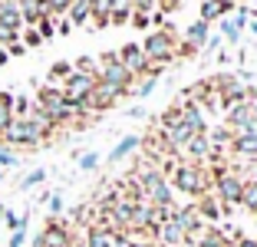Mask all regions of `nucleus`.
<instances>
[{
  "label": "nucleus",
  "mask_w": 257,
  "mask_h": 247,
  "mask_svg": "<svg viewBox=\"0 0 257 247\" xmlns=\"http://www.w3.org/2000/svg\"><path fill=\"white\" fill-rule=\"evenodd\" d=\"M168 175H172V185L178 188L182 195H188V198H201V195L211 191V172H208L204 165L182 162V158H178Z\"/></svg>",
  "instance_id": "1"
},
{
  "label": "nucleus",
  "mask_w": 257,
  "mask_h": 247,
  "mask_svg": "<svg viewBox=\"0 0 257 247\" xmlns=\"http://www.w3.org/2000/svg\"><path fill=\"white\" fill-rule=\"evenodd\" d=\"M145 53L149 66H165V63L175 60V50H178V40H175V30H152L145 37V43H139Z\"/></svg>",
  "instance_id": "2"
},
{
  "label": "nucleus",
  "mask_w": 257,
  "mask_h": 247,
  "mask_svg": "<svg viewBox=\"0 0 257 247\" xmlns=\"http://www.w3.org/2000/svg\"><path fill=\"white\" fill-rule=\"evenodd\" d=\"M0 145H7V149H37V145H43V135L27 119H10L7 129L0 132Z\"/></svg>",
  "instance_id": "3"
},
{
  "label": "nucleus",
  "mask_w": 257,
  "mask_h": 247,
  "mask_svg": "<svg viewBox=\"0 0 257 247\" xmlns=\"http://www.w3.org/2000/svg\"><path fill=\"white\" fill-rule=\"evenodd\" d=\"M96 76H89V73H69L66 79L60 82V92H63V99H66V102H73V105H83L86 99H89V92L96 89ZM86 112V109H83Z\"/></svg>",
  "instance_id": "4"
},
{
  "label": "nucleus",
  "mask_w": 257,
  "mask_h": 247,
  "mask_svg": "<svg viewBox=\"0 0 257 247\" xmlns=\"http://www.w3.org/2000/svg\"><path fill=\"white\" fill-rule=\"evenodd\" d=\"M99 82H109V86H115V89L125 96V92H132V82H136V76L128 73L125 66H122L119 60H112V63H99Z\"/></svg>",
  "instance_id": "5"
},
{
  "label": "nucleus",
  "mask_w": 257,
  "mask_h": 247,
  "mask_svg": "<svg viewBox=\"0 0 257 247\" xmlns=\"http://www.w3.org/2000/svg\"><path fill=\"white\" fill-rule=\"evenodd\" d=\"M119 99H122V92L115 89V86H109V82H96V89L89 92V99L83 102V109H86V115H89V112H106V109H112Z\"/></svg>",
  "instance_id": "6"
},
{
  "label": "nucleus",
  "mask_w": 257,
  "mask_h": 247,
  "mask_svg": "<svg viewBox=\"0 0 257 247\" xmlns=\"http://www.w3.org/2000/svg\"><path fill=\"white\" fill-rule=\"evenodd\" d=\"M119 63L128 69L132 76H149V60H145V53L139 43H125L119 50Z\"/></svg>",
  "instance_id": "7"
},
{
  "label": "nucleus",
  "mask_w": 257,
  "mask_h": 247,
  "mask_svg": "<svg viewBox=\"0 0 257 247\" xmlns=\"http://www.w3.org/2000/svg\"><path fill=\"white\" fill-rule=\"evenodd\" d=\"M155 244L159 247H185L188 244V234L175 224V217H168L165 224H159V231H155Z\"/></svg>",
  "instance_id": "8"
},
{
  "label": "nucleus",
  "mask_w": 257,
  "mask_h": 247,
  "mask_svg": "<svg viewBox=\"0 0 257 247\" xmlns=\"http://www.w3.org/2000/svg\"><path fill=\"white\" fill-rule=\"evenodd\" d=\"M175 224L182 227L188 237H195L198 231H204V221H201V214H198V208L195 204H188V208H175Z\"/></svg>",
  "instance_id": "9"
},
{
  "label": "nucleus",
  "mask_w": 257,
  "mask_h": 247,
  "mask_svg": "<svg viewBox=\"0 0 257 247\" xmlns=\"http://www.w3.org/2000/svg\"><path fill=\"white\" fill-rule=\"evenodd\" d=\"M119 234L122 231H112V227H102V224H89L86 227V247H115L119 244Z\"/></svg>",
  "instance_id": "10"
},
{
  "label": "nucleus",
  "mask_w": 257,
  "mask_h": 247,
  "mask_svg": "<svg viewBox=\"0 0 257 247\" xmlns=\"http://www.w3.org/2000/svg\"><path fill=\"white\" fill-rule=\"evenodd\" d=\"M182 105V126L188 129L191 135L198 132H208V122H204V109L198 102H178Z\"/></svg>",
  "instance_id": "11"
},
{
  "label": "nucleus",
  "mask_w": 257,
  "mask_h": 247,
  "mask_svg": "<svg viewBox=\"0 0 257 247\" xmlns=\"http://www.w3.org/2000/svg\"><path fill=\"white\" fill-rule=\"evenodd\" d=\"M139 145H142V135H122L119 142H115V149L106 155V162H109V165H119L122 158H128L132 152L139 149Z\"/></svg>",
  "instance_id": "12"
},
{
  "label": "nucleus",
  "mask_w": 257,
  "mask_h": 247,
  "mask_svg": "<svg viewBox=\"0 0 257 247\" xmlns=\"http://www.w3.org/2000/svg\"><path fill=\"white\" fill-rule=\"evenodd\" d=\"M63 17H66L73 27H89V20H92V4H89V0H73Z\"/></svg>",
  "instance_id": "13"
},
{
  "label": "nucleus",
  "mask_w": 257,
  "mask_h": 247,
  "mask_svg": "<svg viewBox=\"0 0 257 247\" xmlns=\"http://www.w3.org/2000/svg\"><path fill=\"white\" fill-rule=\"evenodd\" d=\"M231 149L244 158H257V132H234L231 135Z\"/></svg>",
  "instance_id": "14"
},
{
  "label": "nucleus",
  "mask_w": 257,
  "mask_h": 247,
  "mask_svg": "<svg viewBox=\"0 0 257 247\" xmlns=\"http://www.w3.org/2000/svg\"><path fill=\"white\" fill-rule=\"evenodd\" d=\"M208 37H211V23H204V20L188 23V30H185V43L195 46V50H201V46L208 43Z\"/></svg>",
  "instance_id": "15"
},
{
  "label": "nucleus",
  "mask_w": 257,
  "mask_h": 247,
  "mask_svg": "<svg viewBox=\"0 0 257 247\" xmlns=\"http://www.w3.org/2000/svg\"><path fill=\"white\" fill-rule=\"evenodd\" d=\"M136 7H132V0H112V7H109V23L112 27H125L132 20Z\"/></svg>",
  "instance_id": "16"
},
{
  "label": "nucleus",
  "mask_w": 257,
  "mask_h": 247,
  "mask_svg": "<svg viewBox=\"0 0 257 247\" xmlns=\"http://www.w3.org/2000/svg\"><path fill=\"white\" fill-rule=\"evenodd\" d=\"M195 208H198V214H201V221H204V217H208V221H218V217H221V211H224V208H221V201L211 195V191L198 198V201H195Z\"/></svg>",
  "instance_id": "17"
},
{
  "label": "nucleus",
  "mask_w": 257,
  "mask_h": 247,
  "mask_svg": "<svg viewBox=\"0 0 257 247\" xmlns=\"http://www.w3.org/2000/svg\"><path fill=\"white\" fill-rule=\"evenodd\" d=\"M14 119V92L0 89V132L7 129V122Z\"/></svg>",
  "instance_id": "18"
},
{
  "label": "nucleus",
  "mask_w": 257,
  "mask_h": 247,
  "mask_svg": "<svg viewBox=\"0 0 257 247\" xmlns=\"http://www.w3.org/2000/svg\"><path fill=\"white\" fill-rule=\"evenodd\" d=\"M241 204L257 214V178L254 181H244V188H241Z\"/></svg>",
  "instance_id": "19"
},
{
  "label": "nucleus",
  "mask_w": 257,
  "mask_h": 247,
  "mask_svg": "<svg viewBox=\"0 0 257 247\" xmlns=\"http://www.w3.org/2000/svg\"><path fill=\"white\" fill-rule=\"evenodd\" d=\"M69 73H73V63L60 60V63H53V66H50V76H46V79H50V86H60Z\"/></svg>",
  "instance_id": "20"
},
{
  "label": "nucleus",
  "mask_w": 257,
  "mask_h": 247,
  "mask_svg": "<svg viewBox=\"0 0 257 247\" xmlns=\"http://www.w3.org/2000/svg\"><path fill=\"white\" fill-rule=\"evenodd\" d=\"M221 17H224V10H221L218 0H204V4H201V17H198V20L214 23V20H221Z\"/></svg>",
  "instance_id": "21"
},
{
  "label": "nucleus",
  "mask_w": 257,
  "mask_h": 247,
  "mask_svg": "<svg viewBox=\"0 0 257 247\" xmlns=\"http://www.w3.org/2000/svg\"><path fill=\"white\" fill-rule=\"evenodd\" d=\"M0 214H4V224L10 227V231H27V221H30V217L27 214H14V211H0Z\"/></svg>",
  "instance_id": "22"
},
{
  "label": "nucleus",
  "mask_w": 257,
  "mask_h": 247,
  "mask_svg": "<svg viewBox=\"0 0 257 247\" xmlns=\"http://www.w3.org/2000/svg\"><path fill=\"white\" fill-rule=\"evenodd\" d=\"M155 86H159V76H142V82H139L136 89H132V96H139V99H149L152 92H155Z\"/></svg>",
  "instance_id": "23"
},
{
  "label": "nucleus",
  "mask_w": 257,
  "mask_h": 247,
  "mask_svg": "<svg viewBox=\"0 0 257 247\" xmlns=\"http://www.w3.org/2000/svg\"><path fill=\"white\" fill-rule=\"evenodd\" d=\"M218 37L227 40V43H237V40H241V30H237L231 20H224V17H221V33H218Z\"/></svg>",
  "instance_id": "24"
},
{
  "label": "nucleus",
  "mask_w": 257,
  "mask_h": 247,
  "mask_svg": "<svg viewBox=\"0 0 257 247\" xmlns=\"http://www.w3.org/2000/svg\"><path fill=\"white\" fill-rule=\"evenodd\" d=\"M56 20H60V17H43V20L37 23V33L43 40H50V37H56Z\"/></svg>",
  "instance_id": "25"
},
{
  "label": "nucleus",
  "mask_w": 257,
  "mask_h": 247,
  "mask_svg": "<svg viewBox=\"0 0 257 247\" xmlns=\"http://www.w3.org/2000/svg\"><path fill=\"white\" fill-rule=\"evenodd\" d=\"M30 109H33V102L27 96H14V119H27Z\"/></svg>",
  "instance_id": "26"
},
{
  "label": "nucleus",
  "mask_w": 257,
  "mask_h": 247,
  "mask_svg": "<svg viewBox=\"0 0 257 247\" xmlns=\"http://www.w3.org/2000/svg\"><path fill=\"white\" fill-rule=\"evenodd\" d=\"M43 181H46V172H43V168H33V172H30L27 178L20 181V188L27 191V188H37V185H43Z\"/></svg>",
  "instance_id": "27"
},
{
  "label": "nucleus",
  "mask_w": 257,
  "mask_h": 247,
  "mask_svg": "<svg viewBox=\"0 0 257 247\" xmlns=\"http://www.w3.org/2000/svg\"><path fill=\"white\" fill-rule=\"evenodd\" d=\"M20 165V158H17L14 149H7V145H0V168H17Z\"/></svg>",
  "instance_id": "28"
},
{
  "label": "nucleus",
  "mask_w": 257,
  "mask_h": 247,
  "mask_svg": "<svg viewBox=\"0 0 257 247\" xmlns=\"http://www.w3.org/2000/svg\"><path fill=\"white\" fill-rule=\"evenodd\" d=\"M20 33H23V37H20V43L27 46V50H30V46H40V43H43V37L37 33V27H27V30H20Z\"/></svg>",
  "instance_id": "29"
},
{
  "label": "nucleus",
  "mask_w": 257,
  "mask_h": 247,
  "mask_svg": "<svg viewBox=\"0 0 257 247\" xmlns=\"http://www.w3.org/2000/svg\"><path fill=\"white\" fill-rule=\"evenodd\" d=\"M79 158V168H83V172H96L99 168V155L96 152H86V155H76Z\"/></svg>",
  "instance_id": "30"
},
{
  "label": "nucleus",
  "mask_w": 257,
  "mask_h": 247,
  "mask_svg": "<svg viewBox=\"0 0 257 247\" xmlns=\"http://www.w3.org/2000/svg\"><path fill=\"white\" fill-rule=\"evenodd\" d=\"M132 7H136V14H155V7H159V4H155V0H132Z\"/></svg>",
  "instance_id": "31"
},
{
  "label": "nucleus",
  "mask_w": 257,
  "mask_h": 247,
  "mask_svg": "<svg viewBox=\"0 0 257 247\" xmlns=\"http://www.w3.org/2000/svg\"><path fill=\"white\" fill-rule=\"evenodd\" d=\"M46 208H50L53 217H60L63 214V195H50V198H46Z\"/></svg>",
  "instance_id": "32"
},
{
  "label": "nucleus",
  "mask_w": 257,
  "mask_h": 247,
  "mask_svg": "<svg viewBox=\"0 0 257 247\" xmlns=\"http://www.w3.org/2000/svg\"><path fill=\"white\" fill-rule=\"evenodd\" d=\"M128 23H132L136 30H145V27L152 23V17H149V14H132V20H128Z\"/></svg>",
  "instance_id": "33"
},
{
  "label": "nucleus",
  "mask_w": 257,
  "mask_h": 247,
  "mask_svg": "<svg viewBox=\"0 0 257 247\" xmlns=\"http://www.w3.org/2000/svg\"><path fill=\"white\" fill-rule=\"evenodd\" d=\"M221 43H224V40H221L218 33H211V37H208V43H204L201 50H204V53H218V50H221Z\"/></svg>",
  "instance_id": "34"
},
{
  "label": "nucleus",
  "mask_w": 257,
  "mask_h": 247,
  "mask_svg": "<svg viewBox=\"0 0 257 247\" xmlns=\"http://www.w3.org/2000/svg\"><path fill=\"white\" fill-rule=\"evenodd\" d=\"M23 244H27V231H14V234H10L7 247H23Z\"/></svg>",
  "instance_id": "35"
},
{
  "label": "nucleus",
  "mask_w": 257,
  "mask_h": 247,
  "mask_svg": "<svg viewBox=\"0 0 257 247\" xmlns=\"http://www.w3.org/2000/svg\"><path fill=\"white\" fill-rule=\"evenodd\" d=\"M178 7V0H162L159 4V14H168V10H175Z\"/></svg>",
  "instance_id": "36"
},
{
  "label": "nucleus",
  "mask_w": 257,
  "mask_h": 247,
  "mask_svg": "<svg viewBox=\"0 0 257 247\" xmlns=\"http://www.w3.org/2000/svg\"><path fill=\"white\" fill-rule=\"evenodd\" d=\"M234 247H257V237H241L234 240Z\"/></svg>",
  "instance_id": "37"
},
{
  "label": "nucleus",
  "mask_w": 257,
  "mask_h": 247,
  "mask_svg": "<svg viewBox=\"0 0 257 247\" xmlns=\"http://www.w3.org/2000/svg\"><path fill=\"white\" fill-rule=\"evenodd\" d=\"M128 115H132V119H142L145 109H142V105H132V109H128Z\"/></svg>",
  "instance_id": "38"
},
{
  "label": "nucleus",
  "mask_w": 257,
  "mask_h": 247,
  "mask_svg": "<svg viewBox=\"0 0 257 247\" xmlns=\"http://www.w3.org/2000/svg\"><path fill=\"white\" fill-rule=\"evenodd\" d=\"M69 247H86V240H83V237H76V234H73V240H69Z\"/></svg>",
  "instance_id": "39"
},
{
  "label": "nucleus",
  "mask_w": 257,
  "mask_h": 247,
  "mask_svg": "<svg viewBox=\"0 0 257 247\" xmlns=\"http://www.w3.org/2000/svg\"><path fill=\"white\" fill-rule=\"evenodd\" d=\"M7 63H10V56H7V50L0 46V66H7Z\"/></svg>",
  "instance_id": "40"
},
{
  "label": "nucleus",
  "mask_w": 257,
  "mask_h": 247,
  "mask_svg": "<svg viewBox=\"0 0 257 247\" xmlns=\"http://www.w3.org/2000/svg\"><path fill=\"white\" fill-rule=\"evenodd\" d=\"M250 33H254V37H257V20H250Z\"/></svg>",
  "instance_id": "41"
},
{
  "label": "nucleus",
  "mask_w": 257,
  "mask_h": 247,
  "mask_svg": "<svg viewBox=\"0 0 257 247\" xmlns=\"http://www.w3.org/2000/svg\"><path fill=\"white\" fill-rule=\"evenodd\" d=\"M0 181H4V168H0Z\"/></svg>",
  "instance_id": "42"
}]
</instances>
